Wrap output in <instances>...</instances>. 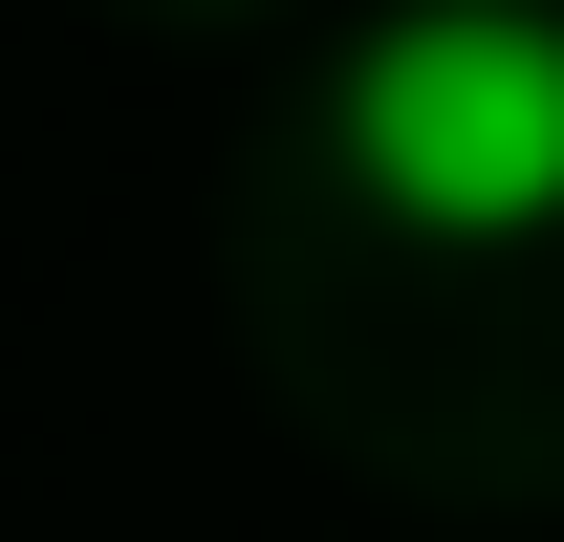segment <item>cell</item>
I'll list each match as a JSON object with an SVG mask.
<instances>
[{
	"instance_id": "obj_1",
	"label": "cell",
	"mask_w": 564,
	"mask_h": 542,
	"mask_svg": "<svg viewBox=\"0 0 564 542\" xmlns=\"http://www.w3.org/2000/svg\"><path fill=\"white\" fill-rule=\"evenodd\" d=\"M348 174L413 239H543L564 217V22L543 0H413L348 66Z\"/></svg>"
}]
</instances>
